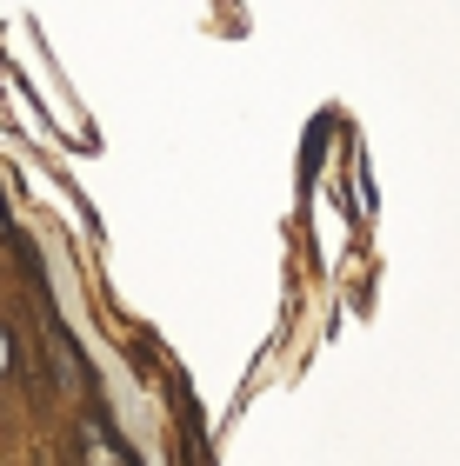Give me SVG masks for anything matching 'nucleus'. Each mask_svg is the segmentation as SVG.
<instances>
[{
  "mask_svg": "<svg viewBox=\"0 0 460 466\" xmlns=\"http://www.w3.org/2000/svg\"><path fill=\"white\" fill-rule=\"evenodd\" d=\"M0 367H7V340H0Z\"/></svg>",
  "mask_w": 460,
  "mask_h": 466,
  "instance_id": "f257e3e1",
  "label": "nucleus"
}]
</instances>
